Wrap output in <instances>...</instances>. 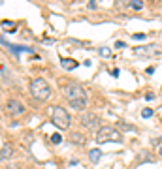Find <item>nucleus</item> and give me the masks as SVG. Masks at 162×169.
Segmentation results:
<instances>
[{
    "label": "nucleus",
    "instance_id": "f257e3e1",
    "mask_svg": "<svg viewBox=\"0 0 162 169\" xmlns=\"http://www.w3.org/2000/svg\"><path fill=\"white\" fill-rule=\"evenodd\" d=\"M28 90H30V96L36 101H45L51 96V86H49V83L43 77H36V79L30 81Z\"/></svg>",
    "mask_w": 162,
    "mask_h": 169
},
{
    "label": "nucleus",
    "instance_id": "f03ea898",
    "mask_svg": "<svg viewBox=\"0 0 162 169\" xmlns=\"http://www.w3.org/2000/svg\"><path fill=\"white\" fill-rule=\"evenodd\" d=\"M94 139L98 145H102V143H121L123 141V134L117 130V128L113 126H100L98 130H96L94 134Z\"/></svg>",
    "mask_w": 162,
    "mask_h": 169
},
{
    "label": "nucleus",
    "instance_id": "7ed1b4c3",
    "mask_svg": "<svg viewBox=\"0 0 162 169\" xmlns=\"http://www.w3.org/2000/svg\"><path fill=\"white\" fill-rule=\"evenodd\" d=\"M51 122L57 128H60V130H68L70 122H72V117H70V113L64 109V107L55 105L51 109Z\"/></svg>",
    "mask_w": 162,
    "mask_h": 169
},
{
    "label": "nucleus",
    "instance_id": "20e7f679",
    "mask_svg": "<svg viewBox=\"0 0 162 169\" xmlns=\"http://www.w3.org/2000/svg\"><path fill=\"white\" fill-rule=\"evenodd\" d=\"M64 96H66L68 101H74V100H81V98H87L85 94V88L77 83H70L64 86Z\"/></svg>",
    "mask_w": 162,
    "mask_h": 169
},
{
    "label": "nucleus",
    "instance_id": "39448f33",
    "mask_svg": "<svg viewBox=\"0 0 162 169\" xmlns=\"http://www.w3.org/2000/svg\"><path fill=\"white\" fill-rule=\"evenodd\" d=\"M79 122L85 128H89V130H96V128H100V119H98L96 113H89V111L81 113V115H79Z\"/></svg>",
    "mask_w": 162,
    "mask_h": 169
},
{
    "label": "nucleus",
    "instance_id": "423d86ee",
    "mask_svg": "<svg viewBox=\"0 0 162 169\" xmlns=\"http://www.w3.org/2000/svg\"><path fill=\"white\" fill-rule=\"evenodd\" d=\"M6 111H8V115H12V117H21L25 113V105L19 100H8L6 101Z\"/></svg>",
    "mask_w": 162,
    "mask_h": 169
},
{
    "label": "nucleus",
    "instance_id": "0eeeda50",
    "mask_svg": "<svg viewBox=\"0 0 162 169\" xmlns=\"http://www.w3.org/2000/svg\"><path fill=\"white\" fill-rule=\"evenodd\" d=\"M156 51H158V49H156L155 45H145V47H136L134 53L136 55H141V56H151V55H155Z\"/></svg>",
    "mask_w": 162,
    "mask_h": 169
},
{
    "label": "nucleus",
    "instance_id": "6e6552de",
    "mask_svg": "<svg viewBox=\"0 0 162 169\" xmlns=\"http://www.w3.org/2000/svg\"><path fill=\"white\" fill-rule=\"evenodd\" d=\"M70 141L72 143H75V145H83L85 143V135L83 134H79V132H70Z\"/></svg>",
    "mask_w": 162,
    "mask_h": 169
},
{
    "label": "nucleus",
    "instance_id": "1a4fd4ad",
    "mask_svg": "<svg viewBox=\"0 0 162 169\" xmlns=\"http://www.w3.org/2000/svg\"><path fill=\"white\" fill-rule=\"evenodd\" d=\"M70 107L72 109H85L87 107V98H81V100H74V101H70Z\"/></svg>",
    "mask_w": 162,
    "mask_h": 169
},
{
    "label": "nucleus",
    "instance_id": "9d476101",
    "mask_svg": "<svg viewBox=\"0 0 162 169\" xmlns=\"http://www.w3.org/2000/svg\"><path fill=\"white\" fill-rule=\"evenodd\" d=\"M100 156H102V150H100V148H93V150L89 152V160L93 162V163H98Z\"/></svg>",
    "mask_w": 162,
    "mask_h": 169
},
{
    "label": "nucleus",
    "instance_id": "9b49d317",
    "mask_svg": "<svg viewBox=\"0 0 162 169\" xmlns=\"http://www.w3.org/2000/svg\"><path fill=\"white\" fill-rule=\"evenodd\" d=\"M12 154H13V150H12V147H9V145H6V147L0 148V160H4V158H9Z\"/></svg>",
    "mask_w": 162,
    "mask_h": 169
},
{
    "label": "nucleus",
    "instance_id": "f8f14e48",
    "mask_svg": "<svg viewBox=\"0 0 162 169\" xmlns=\"http://www.w3.org/2000/svg\"><path fill=\"white\" fill-rule=\"evenodd\" d=\"M60 64H62V68H66V70H74L75 66H77V62H74V60H70V58H62Z\"/></svg>",
    "mask_w": 162,
    "mask_h": 169
},
{
    "label": "nucleus",
    "instance_id": "ddd939ff",
    "mask_svg": "<svg viewBox=\"0 0 162 169\" xmlns=\"http://www.w3.org/2000/svg\"><path fill=\"white\" fill-rule=\"evenodd\" d=\"M128 8H130V9H136V12H140V9H143V2H141V0H132Z\"/></svg>",
    "mask_w": 162,
    "mask_h": 169
},
{
    "label": "nucleus",
    "instance_id": "4468645a",
    "mask_svg": "<svg viewBox=\"0 0 162 169\" xmlns=\"http://www.w3.org/2000/svg\"><path fill=\"white\" fill-rule=\"evenodd\" d=\"M2 27H4V30H8V32H15V23L13 21H2Z\"/></svg>",
    "mask_w": 162,
    "mask_h": 169
},
{
    "label": "nucleus",
    "instance_id": "2eb2a0df",
    "mask_svg": "<svg viewBox=\"0 0 162 169\" xmlns=\"http://www.w3.org/2000/svg\"><path fill=\"white\" fill-rule=\"evenodd\" d=\"M98 55L104 56V58H109V56H111V49L109 47H100L98 49Z\"/></svg>",
    "mask_w": 162,
    "mask_h": 169
},
{
    "label": "nucleus",
    "instance_id": "dca6fc26",
    "mask_svg": "<svg viewBox=\"0 0 162 169\" xmlns=\"http://www.w3.org/2000/svg\"><path fill=\"white\" fill-rule=\"evenodd\" d=\"M130 2H132V0H117V8L119 9H126L130 6Z\"/></svg>",
    "mask_w": 162,
    "mask_h": 169
},
{
    "label": "nucleus",
    "instance_id": "f3484780",
    "mask_svg": "<svg viewBox=\"0 0 162 169\" xmlns=\"http://www.w3.org/2000/svg\"><path fill=\"white\" fill-rule=\"evenodd\" d=\"M141 117H143V119H151V117H153V109H151V107L141 109Z\"/></svg>",
    "mask_w": 162,
    "mask_h": 169
},
{
    "label": "nucleus",
    "instance_id": "a211bd4d",
    "mask_svg": "<svg viewBox=\"0 0 162 169\" xmlns=\"http://www.w3.org/2000/svg\"><path fill=\"white\" fill-rule=\"evenodd\" d=\"M51 141H53V143H55V145H59V143H60V141H62V137H60V135H59V134H55V135H53V137H51Z\"/></svg>",
    "mask_w": 162,
    "mask_h": 169
},
{
    "label": "nucleus",
    "instance_id": "6ab92c4d",
    "mask_svg": "<svg viewBox=\"0 0 162 169\" xmlns=\"http://www.w3.org/2000/svg\"><path fill=\"white\" fill-rule=\"evenodd\" d=\"M132 38H134V40H145V34H140V32H138V34H134Z\"/></svg>",
    "mask_w": 162,
    "mask_h": 169
},
{
    "label": "nucleus",
    "instance_id": "aec40b11",
    "mask_svg": "<svg viewBox=\"0 0 162 169\" xmlns=\"http://www.w3.org/2000/svg\"><path fill=\"white\" fill-rule=\"evenodd\" d=\"M89 8H90V9L96 8V0H89Z\"/></svg>",
    "mask_w": 162,
    "mask_h": 169
},
{
    "label": "nucleus",
    "instance_id": "412c9836",
    "mask_svg": "<svg viewBox=\"0 0 162 169\" xmlns=\"http://www.w3.org/2000/svg\"><path fill=\"white\" fill-rule=\"evenodd\" d=\"M124 45H126L124 42H117V43H115V47H117V49H123V47H124Z\"/></svg>",
    "mask_w": 162,
    "mask_h": 169
},
{
    "label": "nucleus",
    "instance_id": "4be33fe9",
    "mask_svg": "<svg viewBox=\"0 0 162 169\" xmlns=\"http://www.w3.org/2000/svg\"><path fill=\"white\" fill-rule=\"evenodd\" d=\"M111 75H113V77H119V70H117V68H115L113 71H111Z\"/></svg>",
    "mask_w": 162,
    "mask_h": 169
},
{
    "label": "nucleus",
    "instance_id": "5701e85b",
    "mask_svg": "<svg viewBox=\"0 0 162 169\" xmlns=\"http://www.w3.org/2000/svg\"><path fill=\"white\" fill-rule=\"evenodd\" d=\"M158 154H160V156H162V147H160V148H158Z\"/></svg>",
    "mask_w": 162,
    "mask_h": 169
}]
</instances>
